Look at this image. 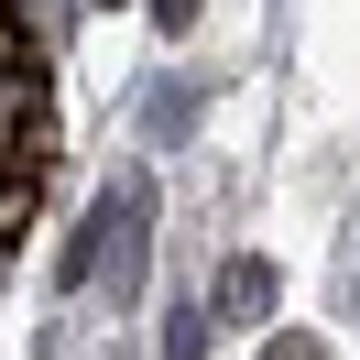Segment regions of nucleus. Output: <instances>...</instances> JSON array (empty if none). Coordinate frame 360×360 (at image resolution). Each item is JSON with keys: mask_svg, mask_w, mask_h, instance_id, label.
Returning a JSON list of instances; mask_svg holds the SVG:
<instances>
[{"mask_svg": "<svg viewBox=\"0 0 360 360\" xmlns=\"http://www.w3.org/2000/svg\"><path fill=\"white\" fill-rule=\"evenodd\" d=\"M142 219H153V186H142V175H120L110 197L88 207V229L66 240V284H88V273H98V251H110V273L131 284V262H142Z\"/></svg>", "mask_w": 360, "mask_h": 360, "instance_id": "f257e3e1", "label": "nucleus"}, {"mask_svg": "<svg viewBox=\"0 0 360 360\" xmlns=\"http://www.w3.org/2000/svg\"><path fill=\"white\" fill-rule=\"evenodd\" d=\"M219 306H229V316H262V306H273V273H262V262H229V273H219Z\"/></svg>", "mask_w": 360, "mask_h": 360, "instance_id": "f03ea898", "label": "nucleus"}, {"mask_svg": "<svg viewBox=\"0 0 360 360\" xmlns=\"http://www.w3.org/2000/svg\"><path fill=\"white\" fill-rule=\"evenodd\" d=\"M153 22H164V33H186V22H197V0H153Z\"/></svg>", "mask_w": 360, "mask_h": 360, "instance_id": "7ed1b4c3", "label": "nucleus"}, {"mask_svg": "<svg viewBox=\"0 0 360 360\" xmlns=\"http://www.w3.org/2000/svg\"><path fill=\"white\" fill-rule=\"evenodd\" d=\"M262 360H328V349H316V338H273Z\"/></svg>", "mask_w": 360, "mask_h": 360, "instance_id": "20e7f679", "label": "nucleus"}, {"mask_svg": "<svg viewBox=\"0 0 360 360\" xmlns=\"http://www.w3.org/2000/svg\"><path fill=\"white\" fill-rule=\"evenodd\" d=\"M98 11H120V0H98Z\"/></svg>", "mask_w": 360, "mask_h": 360, "instance_id": "39448f33", "label": "nucleus"}]
</instances>
